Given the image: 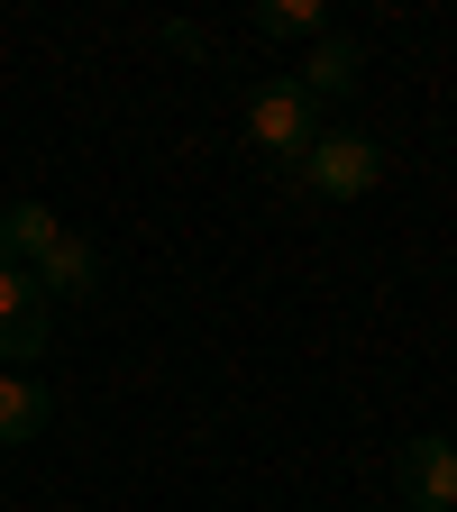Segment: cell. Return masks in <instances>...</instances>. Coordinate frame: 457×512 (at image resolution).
Here are the masks:
<instances>
[{"label":"cell","instance_id":"obj_2","mask_svg":"<svg viewBox=\"0 0 457 512\" xmlns=\"http://www.w3.org/2000/svg\"><path fill=\"white\" fill-rule=\"evenodd\" d=\"M247 138L266 147L284 174L302 165V147L320 138V110L302 101V83H293V74H275V83H256V92H247Z\"/></svg>","mask_w":457,"mask_h":512},{"label":"cell","instance_id":"obj_1","mask_svg":"<svg viewBox=\"0 0 457 512\" xmlns=\"http://www.w3.org/2000/svg\"><path fill=\"white\" fill-rule=\"evenodd\" d=\"M375 183H384V138H366V128H320L293 165V192H311V202H366Z\"/></svg>","mask_w":457,"mask_h":512},{"label":"cell","instance_id":"obj_5","mask_svg":"<svg viewBox=\"0 0 457 512\" xmlns=\"http://www.w3.org/2000/svg\"><path fill=\"white\" fill-rule=\"evenodd\" d=\"M293 83H302L311 110H320V101H348V92L366 83V46H357V37H311V55H302Z\"/></svg>","mask_w":457,"mask_h":512},{"label":"cell","instance_id":"obj_6","mask_svg":"<svg viewBox=\"0 0 457 512\" xmlns=\"http://www.w3.org/2000/svg\"><path fill=\"white\" fill-rule=\"evenodd\" d=\"M28 275H37V293H46V302H83V293H101V256H92V238H74V229H64V238L37 256Z\"/></svg>","mask_w":457,"mask_h":512},{"label":"cell","instance_id":"obj_8","mask_svg":"<svg viewBox=\"0 0 457 512\" xmlns=\"http://www.w3.org/2000/svg\"><path fill=\"white\" fill-rule=\"evenodd\" d=\"M0 238H10V266H37V256L64 238V220L46 202H0Z\"/></svg>","mask_w":457,"mask_h":512},{"label":"cell","instance_id":"obj_4","mask_svg":"<svg viewBox=\"0 0 457 512\" xmlns=\"http://www.w3.org/2000/svg\"><path fill=\"white\" fill-rule=\"evenodd\" d=\"M46 357V293L28 266H0V366H37Z\"/></svg>","mask_w":457,"mask_h":512},{"label":"cell","instance_id":"obj_3","mask_svg":"<svg viewBox=\"0 0 457 512\" xmlns=\"http://www.w3.org/2000/svg\"><path fill=\"white\" fill-rule=\"evenodd\" d=\"M394 485H403V503H412V512H457V439H439V430L403 439Z\"/></svg>","mask_w":457,"mask_h":512},{"label":"cell","instance_id":"obj_11","mask_svg":"<svg viewBox=\"0 0 457 512\" xmlns=\"http://www.w3.org/2000/svg\"><path fill=\"white\" fill-rule=\"evenodd\" d=\"M0 512H10V503H0Z\"/></svg>","mask_w":457,"mask_h":512},{"label":"cell","instance_id":"obj_9","mask_svg":"<svg viewBox=\"0 0 457 512\" xmlns=\"http://www.w3.org/2000/svg\"><path fill=\"white\" fill-rule=\"evenodd\" d=\"M247 28L256 37H330V10H320V0H256Z\"/></svg>","mask_w":457,"mask_h":512},{"label":"cell","instance_id":"obj_7","mask_svg":"<svg viewBox=\"0 0 457 512\" xmlns=\"http://www.w3.org/2000/svg\"><path fill=\"white\" fill-rule=\"evenodd\" d=\"M55 430V394H46V384L37 375H0V448H28V439H46Z\"/></svg>","mask_w":457,"mask_h":512},{"label":"cell","instance_id":"obj_10","mask_svg":"<svg viewBox=\"0 0 457 512\" xmlns=\"http://www.w3.org/2000/svg\"><path fill=\"white\" fill-rule=\"evenodd\" d=\"M0 266H10V238H0Z\"/></svg>","mask_w":457,"mask_h":512}]
</instances>
